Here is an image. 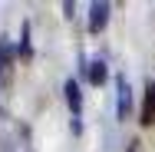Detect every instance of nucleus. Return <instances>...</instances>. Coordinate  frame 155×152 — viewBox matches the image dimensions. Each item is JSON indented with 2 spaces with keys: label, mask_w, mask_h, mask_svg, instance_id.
<instances>
[{
  "label": "nucleus",
  "mask_w": 155,
  "mask_h": 152,
  "mask_svg": "<svg viewBox=\"0 0 155 152\" xmlns=\"http://www.w3.org/2000/svg\"><path fill=\"white\" fill-rule=\"evenodd\" d=\"M106 76H109V66H106V60H102V56L89 63V73H86V79H89L93 86H102V83H106Z\"/></svg>",
  "instance_id": "obj_5"
},
{
  "label": "nucleus",
  "mask_w": 155,
  "mask_h": 152,
  "mask_svg": "<svg viewBox=\"0 0 155 152\" xmlns=\"http://www.w3.org/2000/svg\"><path fill=\"white\" fill-rule=\"evenodd\" d=\"M129 152H135V149H129Z\"/></svg>",
  "instance_id": "obj_8"
},
{
  "label": "nucleus",
  "mask_w": 155,
  "mask_h": 152,
  "mask_svg": "<svg viewBox=\"0 0 155 152\" xmlns=\"http://www.w3.org/2000/svg\"><path fill=\"white\" fill-rule=\"evenodd\" d=\"M142 126H152L155 122V83L152 86H149V90H145V103H142Z\"/></svg>",
  "instance_id": "obj_6"
},
{
  "label": "nucleus",
  "mask_w": 155,
  "mask_h": 152,
  "mask_svg": "<svg viewBox=\"0 0 155 152\" xmlns=\"http://www.w3.org/2000/svg\"><path fill=\"white\" fill-rule=\"evenodd\" d=\"M63 93H66V106H69V113L79 119V109H83V93H79V83H76V79H66Z\"/></svg>",
  "instance_id": "obj_4"
},
{
  "label": "nucleus",
  "mask_w": 155,
  "mask_h": 152,
  "mask_svg": "<svg viewBox=\"0 0 155 152\" xmlns=\"http://www.w3.org/2000/svg\"><path fill=\"white\" fill-rule=\"evenodd\" d=\"M13 63H17V50H13L10 36H0V90H10V83H13Z\"/></svg>",
  "instance_id": "obj_1"
},
{
  "label": "nucleus",
  "mask_w": 155,
  "mask_h": 152,
  "mask_svg": "<svg viewBox=\"0 0 155 152\" xmlns=\"http://www.w3.org/2000/svg\"><path fill=\"white\" fill-rule=\"evenodd\" d=\"M17 56H23V60H30V56H33V46H30V23H23V30H20V46H17Z\"/></svg>",
  "instance_id": "obj_7"
},
{
  "label": "nucleus",
  "mask_w": 155,
  "mask_h": 152,
  "mask_svg": "<svg viewBox=\"0 0 155 152\" xmlns=\"http://www.w3.org/2000/svg\"><path fill=\"white\" fill-rule=\"evenodd\" d=\"M116 90H119V119L125 122L132 116V90H129V79H125V76L116 79Z\"/></svg>",
  "instance_id": "obj_3"
},
{
  "label": "nucleus",
  "mask_w": 155,
  "mask_h": 152,
  "mask_svg": "<svg viewBox=\"0 0 155 152\" xmlns=\"http://www.w3.org/2000/svg\"><path fill=\"white\" fill-rule=\"evenodd\" d=\"M106 23H109V3L96 0L93 7H89V33H102Z\"/></svg>",
  "instance_id": "obj_2"
}]
</instances>
